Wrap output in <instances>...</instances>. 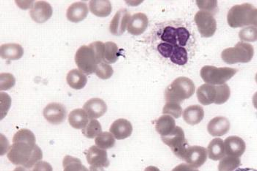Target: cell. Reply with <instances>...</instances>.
Masks as SVG:
<instances>
[{"label": "cell", "mask_w": 257, "mask_h": 171, "mask_svg": "<svg viewBox=\"0 0 257 171\" xmlns=\"http://www.w3.org/2000/svg\"><path fill=\"white\" fill-rule=\"evenodd\" d=\"M231 124L226 117L218 116L212 118L207 125V131L212 137H221L227 134Z\"/></svg>", "instance_id": "16"}, {"label": "cell", "mask_w": 257, "mask_h": 171, "mask_svg": "<svg viewBox=\"0 0 257 171\" xmlns=\"http://www.w3.org/2000/svg\"><path fill=\"white\" fill-rule=\"evenodd\" d=\"M89 117L82 109H76L70 113L69 123L76 130H83L89 123Z\"/></svg>", "instance_id": "24"}, {"label": "cell", "mask_w": 257, "mask_h": 171, "mask_svg": "<svg viewBox=\"0 0 257 171\" xmlns=\"http://www.w3.org/2000/svg\"><path fill=\"white\" fill-rule=\"evenodd\" d=\"M161 40L166 44H170L174 46H179L177 28H172V26H167L165 28L161 36Z\"/></svg>", "instance_id": "34"}, {"label": "cell", "mask_w": 257, "mask_h": 171, "mask_svg": "<svg viewBox=\"0 0 257 171\" xmlns=\"http://www.w3.org/2000/svg\"><path fill=\"white\" fill-rule=\"evenodd\" d=\"M149 19L144 14H134L130 18L128 25V32L133 36L142 34L148 28Z\"/></svg>", "instance_id": "18"}, {"label": "cell", "mask_w": 257, "mask_h": 171, "mask_svg": "<svg viewBox=\"0 0 257 171\" xmlns=\"http://www.w3.org/2000/svg\"><path fill=\"white\" fill-rule=\"evenodd\" d=\"M204 117V110L200 106H191L187 108L183 112V118L185 122L191 126L197 125L202 122Z\"/></svg>", "instance_id": "21"}, {"label": "cell", "mask_w": 257, "mask_h": 171, "mask_svg": "<svg viewBox=\"0 0 257 171\" xmlns=\"http://www.w3.org/2000/svg\"><path fill=\"white\" fill-rule=\"evenodd\" d=\"M174 47L175 46H174L163 42V44H159L158 50L162 56L164 58H170L174 52Z\"/></svg>", "instance_id": "41"}, {"label": "cell", "mask_w": 257, "mask_h": 171, "mask_svg": "<svg viewBox=\"0 0 257 171\" xmlns=\"http://www.w3.org/2000/svg\"><path fill=\"white\" fill-rule=\"evenodd\" d=\"M237 70L229 68L204 66L201 70V77L208 84L223 85L237 74Z\"/></svg>", "instance_id": "5"}, {"label": "cell", "mask_w": 257, "mask_h": 171, "mask_svg": "<svg viewBox=\"0 0 257 171\" xmlns=\"http://www.w3.org/2000/svg\"><path fill=\"white\" fill-rule=\"evenodd\" d=\"M30 15L33 20L36 23H45L52 17V6L47 2H37L30 10Z\"/></svg>", "instance_id": "13"}, {"label": "cell", "mask_w": 257, "mask_h": 171, "mask_svg": "<svg viewBox=\"0 0 257 171\" xmlns=\"http://www.w3.org/2000/svg\"><path fill=\"white\" fill-rule=\"evenodd\" d=\"M250 25H253V26L257 28V9L253 10L250 16Z\"/></svg>", "instance_id": "46"}, {"label": "cell", "mask_w": 257, "mask_h": 171, "mask_svg": "<svg viewBox=\"0 0 257 171\" xmlns=\"http://www.w3.org/2000/svg\"><path fill=\"white\" fill-rule=\"evenodd\" d=\"M88 15V8L85 2L73 3L68 8L66 17L69 22L78 23L86 18Z\"/></svg>", "instance_id": "20"}, {"label": "cell", "mask_w": 257, "mask_h": 171, "mask_svg": "<svg viewBox=\"0 0 257 171\" xmlns=\"http://www.w3.org/2000/svg\"><path fill=\"white\" fill-rule=\"evenodd\" d=\"M198 8L202 10V11L210 12H215L218 8L217 1H197Z\"/></svg>", "instance_id": "39"}, {"label": "cell", "mask_w": 257, "mask_h": 171, "mask_svg": "<svg viewBox=\"0 0 257 171\" xmlns=\"http://www.w3.org/2000/svg\"><path fill=\"white\" fill-rule=\"evenodd\" d=\"M120 56L118 46L112 42L105 44V52H104V62L111 64L116 62Z\"/></svg>", "instance_id": "28"}, {"label": "cell", "mask_w": 257, "mask_h": 171, "mask_svg": "<svg viewBox=\"0 0 257 171\" xmlns=\"http://www.w3.org/2000/svg\"><path fill=\"white\" fill-rule=\"evenodd\" d=\"M109 130L117 140H124L131 136L133 126L128 120L120 118L112 124Z\"/></svg>", "instance_id": "19"}, {"label": "cell", "mask_w": 257, "mask_h": 171, "mask_svg": "<svg viewBox=\"0 0 257 171\" xmlns=\"http://www.w3.org/2000/svg\"><path fill=\"white\" fill-rule=\"evenodd\" d=\"M172 171H198L197 169L191 167L188 164H180L173 169Z\"/></svg>", "instance_id": "45"}, {"label": "cell", "mask_w": 257, "mask_h": 171, "mask_svg": "<svg viewBox=\"0 0 257 171\" xmlns=\"http://www.w3.org/2000/svg\"><path fill=\"white\" fill-rule=\"evenodd\" d=\"M195 23L202 38H212L216 32V20L210 12L198 11L195 16Z\"/></svg>", "instance_id": "8"}, {"label": "cell", "mask_w": 257, "mask_h": 171, "mask_svg": "<svg viewBox=\"0 0 257 171\" xmlns=\"http://www.w3.org/2000/svg\"><path fill=\"white\" fill-rule=\"evenodd\" d=\"M256 78V84H257V74H256V78Z\"/></svg>", "instance_id": "52"}, {"label": "cell", "mask_w": 257, "mask_h": 171, "mask_svg": "<svg viewBox=\"0 0 257 171\" xmlns=\"http://www.w3.org/2000/svg\"><path fill=\"white\" fill-rule=\"evenodd\" d=\"M90 12L100 18L109 16L112 12V8L108 0H93L89 3Z\"/></svg>", "instance_id": "22"}, {"label": "cell", "mask_w": 257, "mask_h": 171, "mask_svg": "<svg viewBox=\"0 0 257 171\" xmlns=\"http://www.w3.org/2000/svg\"><path fill=\"white\" fill-rule=\"evenodd\" d=\"M163 114L168 115L173 118H179L182 116V108L180 104L176 102H166L163 109Z\"/></svg>", "instance_id": "35"}, {"label": "cell", "mask_w": 257, "mask_h": 171, "mask_svg": "<svg viewBox=\"0 0 257 171\" xmlns=\"http://www.w3.org/2000/svg\"><path fill=\"white\" fill-rule=\"evenodd\" d=\"M43 114L46 120L51 124L59 125L66 120L67 110L63 104L52 102L47 104L44 109Z\"/></svg>", "instance_id": "10"}, {"label": "cell", "mask_w": 257, "mask_h": 171, "mask_svg": "<svg viewBox=\"0 0 257 171\" xmlns=\"http://www.w3.org/2000/svg\"><path fill=\"white\" fill-rule=\"evenodd\" d=\"M170 60L171 62L177 66H185L188 61V52L184 47L175 46Z\"/></svg>", "instance_id": "31"}, {"label": "cell", "mask_w": 257, "mask_h": 171, "mask_svg": "<svg viewBox=\"0 0 257 171\" xmlns=\"http://www.w3.org/2000/svg\"><path fill=\"white\" fill-rule=\"evenodd\" d=\"M175 128V120L171 116H162L155 124V130L161 137L168 136Z\"/></svg>", "instance_id": "25"}, {"label": "cell", "mask_w": 257, "mask_h": 171, "mask_svg": "<svg viewBox=\"0 0 257 171\" xmlns=\"http://www.w3.org/2000/svg\"><path fill=\"white\" fill-rule=\"evenodd\" d=\"M105 44L94 42L79 48L75 55V62L79 70L86 75L96 72V68L104 61Z\"/></svg>", "instance_id": "2"}, {"label": "cell", "mask_w": 257, "mask_h": 171, "mask_svg": "<svg viewBox=\"0 0 257 171\" xmlns=\"http://www.w3.org/2000/svg\"><path fill=\"white\" fill-rule=\"evenodd\" d=\"M254 56V48L247 42H239L234 48L225 49L221 58L228 64L248 63Z\"/></svg>", "instance_id": "4"}, {"label": "cell", "mask_w": 257, "mask_h": 171, "mask_svg": "<svg viewBox=\"0 0 257 171\" xmlns=\"http://www.w3.org/2000/svg\"><path fill=\"white\" fill-rule=\"evenodd\" d=\"M85 154L88 164L92 167L99 168H106L109 167V161L106 150H101L96 146H93L88 151L85 152Z\"/></svg>", "instance_id": "11"}, {"label": "cell", "mask_w": 257, "mask_h": 171, "mask_svg": "<svg viewBox=\"0 0 257 171\" xmlns=\"http://www.w3.org/2000/svg\"><path fill=\"white\" fill-rule=\"evenodd\" d=\"M83 110L88 114L90 120H95L107 113V106L103 100L93 98L84 104Z\"/></svg>", "instance_id": "17"}, {"label": "cell", "mask_w": 257, "mask_h": 171, "mask_svg": "<svg viewBox=\"0 0 257 171\" xmlns=\"http://www.w3.org/2000/svg\"><path fill=\"white\" fill-rule=\"evenodd\" d=\"M196 86L188 78L179 77L168 86L165 91L166 102L180 104L194 94Z\"/></svg>", "instance_id": "3"}, {"label": "cell", "mask_w": 257, "mask_h": 171, "mask_svg": "<svg viewBox=\"0 0 257 171\" xmlns=\"http://www.w3.org/2000/svg\"><path fill=\"white\" fill-rule=\"evenodd\" d=\"M207 150L204 147L188 146L182 160L185 162L187 164L194 168L198 169L204 166L207 160Z\"/></svg>", "instance_id": "9"}, {"label": "cell", "mask_w": 257, "mask_h": 171, "mask_svg": "<svg viewBox=\"0 0 257 171\" xmlns=\"http://www.w3.org/2000/svg\"><path fill=\"white\" fill-rule=\"evenodd\" d=\"M198 102L203 106L216 104L218 98V86L205 84L201 86L197 90Z\"/></svg>", "instance_id": "14"}, {"label": "cell", "mask_w": 257, "mask_h": 171, "mask_svg": "<svg viewBox=\"0 0 257 171\" xmlns=\"http://www.w3.org/2000/svg\"><path fill=\"white\" fill-rule=\"evenodd\" d=\"M90 171H104V168H94L92 167V166H90Z\"/></svg>", "instance_id": "49"}, {"label": "cell", "mask_w": 257, "mask_h": 171, "mask_svg": "<svg viewBox=\"0 0 257 171\" xmlns=\"http://www.w3.org/2000/svg\"><path fill=\"white\" fill-rule=\"evenodd\" d=\"M235 171H257V170H255V169H253V168H241V169H237V170H236Z\"/></svg>", "instance_id": "50"}, {"label": "cell", "mask_w": 257, "mask_h": 171, "mask_svg": "<svg viewBox=\"0 0 257 171\" xmlns=\"http://www.w3.org/2000/svg\"><path fill=\"white\" fill-rule=\"evenodd\" d=\"M161 139L163 144L171 148L174 155L182 160L185 152L188 147L183 130L179 126H176L172 132L167 136L161 137Z\"/></svg>", "instance_id": "7"}, {"label": "cell", "mask_w": 257, "mask_h": 171, "mask_svg": "<svg viewBox=\"0 0 257 171\" xmlns=\"http://www.w3.org/2000/svg\"><path fill=\"white\" fill-rule=\"evenodd\" d=\"M226 156L240 158L246 150V144L241 138L237 136L228 137L224 142Z\"/></svg>", "instance_id": "15"}, {"label": "cell", "mask_w": 257, "mask_h": 171, "mask_svg": "<svg viewBox=\"0 0 257 171\" xmlns=\"http://www.w3.org/2000/svg\"><path fill=\"white\" fill-rule=\"evenodd\" d=\"M32 171H53V169L50 163L47 162L40 161L34 166V168Z\"/></svg>", "instance_id": "43"}, {"label": "cell", "mask_w": 257, "mask_h": 171, "mask_svg": "<svg viewBox=\"0 0 257 171\" xmlns=\"http://www.w3.org/2000/svg\"><path fill=\"white\" fill-rule=\"evenodd\" d=\"M240 164L239 158L226 156L219 163L218 171H235Z\"/></svg>", "instance_id": "30"}, {"label": "cell", "mask_w": 257, "mask_h": 171, "mask_svg": "<svg viewBox=\"0 0 257 171\" xmlns=\"http://www.w3.org/2000/svg\"><path fill=\"white\" fill-rule=\"evenodd\" d=\"M16 80L14 76L9 74H2L0 75V88L1 91H7L15 85Z\"/></svg>", "instance_id": "38"}, {"label": "cell", "mask_w": 257, "mask_h": 171, "mask_svg": "<svg viewBox=\"0 0 257 171\" xmlns=\"http://www.w3.org/2000/svg\"><path fill=\"white\" fill-rule=\"evenodd\" d=\"M178 34V45L180 47H185L188 44L190 33L186 28H177Z\"/></svg>", "instance_id": "40"}, {"label": "cell", "mask_w": 257, "mask_h": 171, "mask_svg": "<svg viewBox=\"0 0 257 171\" xmlns=\"http://www.w3.org/2000/svg\"><path fill=\"white\" fill-rule=\"evenodd\" d=\"M16 4L20 7V8L22 10H28L33 8V1H15Z\"/></svg>", "instance_id": "44"}, {"label": "cell", "mask_w": 257, "mask_h": 171, "mask_svg": "<svg viewBox=\"0 0 257 171\" xmlns=\"http://www.w3.org/2000/svg\"><path fill=\"white\" fill-rule=\"evenodd\" d=\"M66 80L69 86L75 90H82L88 82L86 76L82 71L77 69L70 71L66 77Z\"/></svg>", "instance_id": "27"}, {"label": "cell", "mask_w": 257, "mask_h": 171, "mask_svg": "<svg viewBox=\"0 0 257 171\" xmlns=\"http://www.w3.org/2000/svg\"><path fill=\"white\" fill-rule=\"evenodd\" d=\"M14 171H28V170H27V169L25 168L19 167V168H16L15 170H14Z\"/></svg>", "instance_id": "51"}, {"label": "cell", "mask_w": 257, "mask_h": 171, "mask_svg": "<svg viewBox=\"0 0 257 171\" xmlns=\"http://www.w3.org/2000/svg\"><path fill=\"white\" fill-rule=\"evenodd\" d=\"M113 69L112 66L107 63L101 62L99 64L96 68V75L97 77H99L100 79L102 80H107V79L110 78L113 75Z\"/></svg>", "instance_id": "37"}, {"label": "cell", "mask_w": 257, "mask_h": 171, "mask_svg": "<svg viewBox=\"0 0 257 171\" xmlns=\"http://www.w3.org/2000/svg\"><path fill=\"white\" fill-rule=\"evenodd\" d=\"M253 106H254L255 108H256L257 110V92L256 93V94L253 95Z\"/></svg>", "instance_id": "48"}, {"label": "cell", "mask_w": 257, "mask_h": 171, "mask_svg": "<svg viewBox=\"0 0 257 171\" xmlns=\"http://www.w3.org/2000/svg\"><path fill=\"white\" fill-rule=\"evenodd\" d=\"M8 159L14 166L30 169L43 158L41 148L36 144V137L29 130H20L14 134L13 144L8 152Z\"/></svg>", "instance_id": "1"}, {"label": "cell", "mask_w": 257, "mask_h": 171, "mask_svg": "<svg viewBox=\"0 0 257 171\" xmlns=\"http://www.w3.org/2000/svg\"><path fill=\"white\" fill-rule=\"evenodd\" d=\"M144 171H160L159 170L158 168L154 167V166H149V167H147V168L145 169Z\"/></svg>", "instance_id": "47"}, {"label": "cell", "mask_w": 257, "mask_h": 171, "mask_svg": "<svg viewBox=\"0 0 257 171\" xmlns=\"http://www.w3.org/2000/svg\"><path fill=\"white\" fill-rule=\"evenodd\" d=\"M102 133L101 124L96 120H90L85 129L82 130V134L87 138L93 139L97 138Z\"/></svg>", "instance_id": "33"}, {"label": "cell", "mask_w": 257, "mask_h": 171, "mask_svg": "<svg viewBox=\"0 0 257 171\" xmlns=\"http://www.w3.org/2000/svg\"><path fill=\"white\" fill-rule=\"evenodd\" d=\"M96 146L101 150H107L113 148L115 145V139L110 132H104L99 134L95 140Z\"/></svg>", "instance_id": "29"}, {"label": "cell", "mask_w": 257, "mask_h": 171, "mask_svg": "<svg viewBox=\"0 0 257 171\" xmlns=\"http://www.w3.org/2000/svg\"><path fill=\"white\" fill-rule=\"evenodd\" d=\"M1 96L4 99V100L1 99V120H3L7 115L8 112L10 108L11 100L10 96L5 93H1Z\"/></svg>", "instance_id": "42"}, {"label": "cell", "mask_w": 257, "mask_h": 171, "mask_svg": "<svg viewBox=\"0 0 257 171\" xmlns=\"http://www.w3.org/2000/svg\"><path fill=\"white\" fill-rule=\"evenodd\" d=\"M23 54V48L19 44H5L0 48V55L3 60L15 61L20 60Z\"/></svg>", "instance_id": "26"}, {"label": "cell", "mask_w": 257, "mask_h": 171, "mask_svg": "<svg viewBox=\"0 0 257 171\" xmlns=\"http://www.w3.org/2000/svg\"><path fill=\"white\" fill-rule=\"evenodd\" d=\"M239 37L242 42H256L257 41V28L254 26H247L239 32Z\"/></svg>", "instance_id": "36"}, {"label": "cell", "mask_w": 257, "mask_h": 171, "mask_svg": "<svg viewBox=\"0 0 257 171\" xmlns=\"http://www.w3.org/2000/svg\"><path fill=\"white\" fill-rule=\"evenodd\" d=\"M256 8L250 4H239L231 8L228 11L227 22L231 28H240L250 25V16Z\"/></svg>", "instance_id": "6"}, {"label": "cell", "mask_w": 257, "mask_h": 171, "mask_svg": "<svg viewBox=\"0 0 257 171\" xmlns=\"http://www.w3.org/2000/svg\"><path fill=\"white\" fill-rule=\"evenodd\" d=\"M63 171H89L77 158L65 156L63 162Z\"/></svg>", "instance_id": "32"}, {"label": "cell", "mask_w": 257, "mask_h": 171, "mask_svg": "<svg viewBox=\"0 0 257 171\" xmlns=\"http://www.w3.org/2000/svg\"><path fill=\"white\" fill-rule=\"evenodd\" d=\"M208 156L213 161H219L226 156L224 142L222 139L215 138L209 142L207 148Z\"/></svg>", "instance_id": "23"}, {"label": "cell", "mask_w": 257, "mask_h": 171, "mask_svg": "<svg viewBox=\"0 0 257 171\" xmlns=\"http://www.w3.org/2000/svg\"><path fill=\"white\" fill-rule=\"evenodd\" d=\"M130 14L127 10L121 9L115 14L109 26V31L115 36H121L128 28Z\"/></svg>", "instance_id": "12"}]
</instances>
